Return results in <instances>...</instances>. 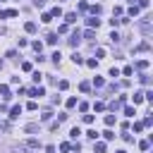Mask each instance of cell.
Returning a JSON list of instances; mask_svg holds the SVG:
<instances>
[{"mask_svg":"<svg viewBox=\"0 0 153 153\" xmlns=\"http://www.w3.org/2000/svg\"><path fill=\"white\" fill-rule=\"evenodd\" d=\"M79 41H81V33H79V31H74V33L67 38V43H69L72 48H76V45H79Z\"/></svg>","mask_w":153,"mask_h":153,"instance_id":"1","label":"cell"},{"mask_svg":"<svg viewBox=\"0 0 153 153\" xmlns=\"http://www.w3.org/2000/svg\"><path fill=\"white\" fill-rule=\"evenodd\" d=\"M29 96L41 98V96H45V88H43V86H33V88H29Z\"/></svg>","mask_w":153,"mask_h":153,"instance_id":"2","label":"cell"},{"mask_svg":"<svg viewBox=\"0 0 153 153\" xmlns=\"http://www.w3.org/2000/svg\"><path fill=\"white\" fill-rule=\"evenodd\" d=\"M19 12L17 10H0V19H7V17H17Z\"/></svg>","mask_w":153,"mask_h":153,"instance_id":"3","label":"cell"},{"mask_svg":"<svg viewBox=\"0 0 153 153\" xmlns=\"http://www.w3.org/2000/svg\"><path fill=\"white\" fill-rule=\"evenodd\" d=\"M19 115H22V105H14V108H10V117H12V120H17Z\"/></svg>","mask_w":153,"mask_h":153,"instance_id":"4","label":"cell"},{"mask_svg":"<svg viewBox=\"0 0 153 153\" xmlns=\"http://www.w3.org/2000/svg\"><path fill=\"white\" fill-rule=\"evenodd\" d=\"M86 24H88V29H98V26H100V19L91 17V19H86Z\"/></svg>","mask_w":153,"mask_h":153,"instance_id":"5","label":"cell"},{"mask_svg":"<svg viewBox=\"0 0 153 153\" xmlns=\"http://www.w3.org/2000/svg\"><path fill=\"white\" fill-rule=\"evenodd\" d=\"M65 22H67V24H74V22H76V14H74V12H67V14H65Z\"/></svg>","mask_w":153,"mask_h":153,"instance_id":"6","label":"cell"},{"mask_svg":"<svg viewBox=\"0 0 153 153\" xmlns=\"http://www.w3.org/2000/svg\"><path fill=\"white\" fill-rule=\"evenodd\" d=\"M24 29H26V33H36V24H33V22H26Z\"/></svg>","mask_w":153,"mask_h":153,"instance_id":"7","label":"cell"},{"mask_svg":"<svg viewBox=\"0 0 153 153\" xmlns=\"http://www.w3.org/2000/svg\"><path fill=\"white\" fill-rule=\"evenodd\" d=\"M93 151H96V153H105V143H103V141H96Z\"/></svg>","mask_w":153,"mask_h":153,"instance_id":"8","label":"cell"},{"mask_svg":"<svg viewBox=\"0 0 153 153\" xmlns=\"http://www.w3.org/2000/svg\"><path fill=\"white\" fill-rule=\"evenodd\" d=\"M0 96H2V98H5V100H7V98H10V88H7V86H5V84H0Z\"/></svg>","mask_w":153,"mask_h":153,"instance_id":"9","label":"cell"},{"mask_svg":"<svg viewBox=\"0 0 153 153\" xmlns=\"http://www.w3.org/2000/svg\"><path fill=\"white\" fill-rule=\"evenodd\" d=\"M88 10H91V14H93V17H96V14H100V12H103V7H100V5H91V7H88Z\"/></svg>","mask_w":153,"mask_h":153,"instance_id":"10","label":"cell"},{"mask_svg":"<svg viewBox=\"0 0 153 153\" xmlns=\"http://www.w3.org/2000/svg\"><path fill=\"white\" fill-rule=\"evenodd\" d=\"M45 43H48V45H55V43H57V36H55V33H48Z\"/></svg>","mask_w":153,"mask_h":153,"instance_id":"11","label":"cell"},{"mask_svg":"<svg viewBox=\"0 0 153 153\" xmlns=\"http://www.w3.org/2000/svg\"><path fill=\"white\" fill-rule=\"evenodd\" d=\"M148 48H151V45H148V43L143 41V43H139V45H136L134 50H136V53H143V50H148Z\"/></svg>","mask_w":153,"mask_h":153,"instance_id":"12","label":"cell"},{"mask_svg":"<svg viewBox=\"0 0 153 153\" xmlns=\"http://www.w3.org/2000/svg\"><path fill=\"white\" fill-rule=\"evenodd\" d=\"M136 69H141V72L148 69V60H139V62H136Z\"/></svg>","mask_w":153,"mask_h":153,"instance_id":"13","label":"cell"},{"mask_svg":"<svg viewBox=\"0 0 153 153\" xmlns=\"http://www.w3.org/2000/svg\"><path fill=\"white\" fill-rule=\"evenodd\" d=\"M93 86H96V88L105 86V79H103V76H96V79H93Z\"/></svg>","mask_w":153,"mask_h":153,"instance_id":"14","label":"cell"},{"mask_svg":"<svg viewBox=\"0 0 153 153\" xmlns=\"http://www.w3.org/2000/svg\"><path fill=\"white\" fill-rule=\"evenodd\" d=\"M79 91L88 93V91H91V84H88V81H81V84H79Z\"/></svg>","mask_w":153,"mask_h":153,"instance_id":"15","label":"cell"},{"mask_svg":"<svg viewBox=\"0 0 153 153\" xmlns=\"http://www.w3.org/2000/svg\"><path fill=\"white\" fill-rule=\"evenodd\" d=\"M26 148H41V143H38L36 139H29V141H26Z\"/></svg>","mask_w":153,"mask_h":153,"instance_id":"16","label":"cell"},{"mask_svg":"<svg viewBox=\"0 0 153 153\" xmlns=\"http://www.w3.org/2000/svg\"><path fill=\"white\" fill-rule=\"evenodd\" d=\"M139 148H141V151H148V148H151V141H148V139L139 141Z\"/></svg>","mask_w":153,"mask_h":153,"instance_id":"17","label":"cell"},{"mask_svg":"<svg viewBox=\"0 0 153 153\" xmlns=\"http://www.w3.org/2000/svg\"><path fill=\"white\" fill-rule=\"evenodd\" d=\"M41 22H43V24H48V22H53V17H50V12H43V14H41Z\"/></svg>","mask_w":153,"mask_h":153,"instance_id":"18","label":"cell"},{"mask_svg":"<svg viewBox=\"0 0 153 153\" xmlns=\"http://www.w3.org/2000/svg\"><path fill=\"white\" fill-rule=\"evenodd\" d=\"M72 62H74V65H81V62H84V57H81L79 53H74V55H72Z\"/></svg>","mask_w":153,"mask_h":153,"instance_id":"19","label":"cell"},{"mask_svg":"<svg viewBox=\"0 0 153 153\" xmlns=\"http://www.w3.org/2000/svg\"><path fill=\"white\" fill-rule=\"evenodd\" d=\"M124 115H127V117H134L136 112H134V108H131V105H124Z\"/></svg>","mask_w":153,"mask_h":153,"instance_id":"20","label":"cell"},{"mask_svg":"<svg viewBox=\"0 0 153 153\" xmlns=\"http://www.w3.org/2000/svg\"><path fill=\"white\" fill-rule=\"evenodd\" d=\"M50 17H62V10H60V7H53V10H50Z\"/></svg>","mask_w":153,"mask_h":153,"instance_id":"21","label":"cell"},{"mask_svg":"<svg viewBox=\"0 0 153 153\" xmlns=\"http://www.w3.org/2000/svg\"><path fill=\"white\" fill-rule=\"evenodd\" d=\"M127 12H129V17H136V14H139V7H136V5H131Z\"/></svg>","mask_w":153,"mask_h":153,"instance_id":"22","label":"cell"},{"mask_svg":"<svg viewBox=\"0 0 153 153\" xmlns=\"http://www.w3.org/2000/svg\"><path fill=\"white\" fill-rule=\"evenodd\" d=\"M84 38H86V41H91V38H96V33H93V29H88V31H84Z\"/></svg>","mask_w":153,"mask_h":153,"instance_id":"23","label":"cell"},{"mask_svg":"<svg viewBox=\"0 0 153 153\" xmlns=\"http://www.w3.org/2000/svg\"><path fill=\"white\" fill-rule=\"evenodd\" d=\"M86 65H88L91 69H96V67H98V60H96V57H91V60H86Z\"/></svg>","mask_w":153,"mask_h":153,"instance_id":"24","label":"cell"},{"mask_svg":"<svg viewBox=\"0 0 153 153\" xmlns=\"http://www.w3.org/2000/svg\"><path fill=\"white\" fill-rule=\"evenodd\" d=\"M67 86H69V81H65V79H60V81H57V88H60V91H65Z\"/></svg>","mask_w":153,"mask_h":153,"instance_id":"25","label":"cell"},{"mask_svg":"<svg viewBox=\"0 0 153 153\" xmlns=\"http://www.w3.org/2000/svg\"><path fill=\"white\" fill-rule=\"evenodd\" d=\"M105 124L112 127V124H115V115H105Z\"/></svg>","mask_w":153,"mask_h":153,"instance_id":"26","label":"cell"},{"mask_svg":"<svg viewBox=\"0 0 153 153\" xmlns=\"http://www.w3.org/2000/svg\"><path fill=\"white\" fill-rule=\"evenodd\" d=\"M86 136H88V139H93V141H96V139H98V131H96V129H88V131H86Z\"/></svg>","mask_w":153,"mask_h":153,"instance_id":"27","label":"cell"},{"mask_svg":"<svg viewBox=\"0 0 153 153\" xmlns=\"http://www.w3.org/2000/svg\"><path fill=\"white\" fill-rule=\"evenodd\" d=\"M103 139H105V141H110V139H115V134H112L110 129H105V131H103Z\"/></svg>","mask_w":153,"mask_h":153,"instance_id":"28","label":"cell"},{"mask_svg":"<svg viewBox=\"0 0 153 153\" xmlns=\"http://www.w3.org/2000/svg\"><path fill=\"white\" fill-rule=\"evenodd\" d=\"M60 151H62V153H67V151H72V143H67V141H65V143H60Z\"/></svg>","mask_w":153,"mask_h":153,"instance_id":"29","label":"cell"},{"mask_svg":"<svg viewBox=\"0 0 153 153\" xmlns=\"http://www.w3.org/2000/svg\"><path fill=\"white\" fill-rule=\"evenodd\" d=\"M31 45H33V50H36V53H41V48H43V43H41V41H33Z\"/></svg>","mask_w":153,"mask_h":153,"instance_id":"30","label":"cell"},{"mask_svg":"<svg viewBox=\"0 0 153 153\" xmlns=\"http://www.w3.org/2000/svg\"><path fill=\"white\" fill-rule=\"evenodd\" d=\"M141 100H143V93L136 91V93H134V103H141Z\"/></svg>","mask_w":153,"mask_h":153,"instance_id":"31","label":"cell"},{"mask_svg":"<svg viewBox=\"0 0 153 153\" xmlns=\"http://www.w3.org/2000/svg\"><path fill=\"white\" fill-rule=\"evenodd\" d=\"M50 117H53V112H50V110H45V112H43V115H41V120H43V122H48V120H50Z\"/></svg>","mask_w":153,"mask_h":153,"instance_id":"32","label":"cell"},{"mask_svg":"<svg viewBox=\"0 0 153 153\" xmlns=\"http://www.w3.org/2000/svg\"><path fill=\"white\" fill-rule=\"evenodd\" d=\"M24 129H26V131H38V124H33V122H31V124H26Z\"/></svg>","mask_w":153,"mask_h":153,"instance_id":"33","label":"cell"},{"mask_svg":"<svg viewBox=\"0 0 153 153\" xmlns=\"http://www.w3.org/2000/svg\"><path fill=\"white\" fill-rule=\"evenodd\" d=\"M148 5H151V0H139V5H136V7H139V10H141V7H143V10H146V7H148Z\"/></svg>","mask_w":153,"mask_h":153,"instance_id":"34","label":"cell"},{"mask_svg":"<svg viewBox=\"0 0 153 153\" xmlns=\"http://www.w3.org/2000/svg\"><path fill=\"white\" fill-rule=\"evenodd\" d=\"M31 76H33V84H38V81H41V79H43V74H38V72H33V74H31Z\"/></svg>","mask_w":153,"mask_h":153,"instance_id":"35","label":"cell"},{"mask_svg":"<svg viewBox=\"0 0 153 153\" xmlns=\"http://www.w3.org/2000/svg\"><path fill=\"white\" fill-rule=\"evenodd\" d=\"M79 134H81V131H79V127H74V129H72V131H69V136H72V139H76V136H79Z\"/></svg>","mask_w":153,"mask_h":153,"instance_id":"36","label":"cell"},{"mask_svg":"<svg viewBox=\"0 0 153 153\" xmlns=\"http://www.w3.org/2000/svg\"><path fill=\"white\" fill-rule=\"evenodd\" d=\"M122 139H124V141H127V143H131V141H134V139H131V134H129V131H124V134H122Z\"/></svg>","mask_w":153,"mask_h":153,"instance_id":"37","label":"cell"},{"mask_svg":"<svg viewBox=\"0 0 153 153\" xmlns=\"http://www.w3.org/2000/svg\"><path fill=\"white\" fill-rule=\"evenodd\" d=\"M103 55H105V50H103V48H96V60H98V57H103Z\"/></svg>","mask_w":153,"mask_h":153,"instance_id":"38","label":"cell"},{"mask_svg":"<svg viewBox=\"0 0 153 153\" xmlns=\"http://www.w3.org/2000/svg\"><path fill=\"white\" fill-rule=\"evenodd\" d=\"M76 105V98H67V108H74Z\"/></svg>","mask_w":153,"mask_h":153,"instance_id":"39","label":"cell"},{"mask_svg":"<svg viewBox=\"0 0 153 153\" xmlns=\"http://www.w3.org/2000/svg\"><path fill=\"white\" fill-rule=\"evenodd\" d=\"M141 124H143V127H151V124H153V117H146V120H143Z\"/></svg>","mask_w":153,"mask_h":153,"instance_id":"40","label":"cell"},{"mask_svg":"<svg viewBox=\"0 0 153 153\" xmlns=\"http://www.w3.org/2000/svg\"><path fill=\"white\" fill-rule=\"evenodd\" d=\"M43 2H45V0H33V5H36V7H41Z\"/></svg>","mask_w":153,"mask_h":153,"instance_id":"41","label":"cell"},{"mask_svg":"<svg viewBox=\"0 0 153 153\" xmlns=\"http://www.w3.org/2000/svg\"><path fill=\"white\" fill-rule=\"evenodd\" d=\"M2 33H5V29H2V26H0V36H2Z\"/></svg>","mask_w":153,"mask_h":153,"instance_id":"42","label":"cell"},{"mask_svg":"<svg viewBox=\"0 0 153 153\" xmlns=\"http://www.w3.org/2000/svg\"><path fill=\"white\" fill-rule=\"evenodd\" d=\"M115 153H127V151H115Z\"/></svg>","mask_w":153,"mask_h":153,"instance_id":"43","label":"cell"}]
</instances>
